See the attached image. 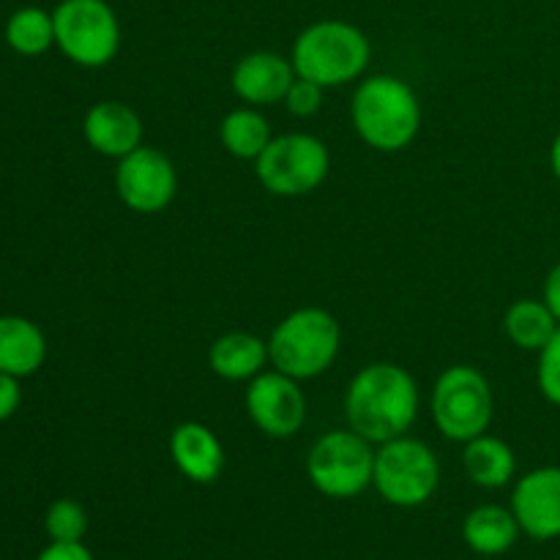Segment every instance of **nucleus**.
I'll return each instance as SVG.
<instances>
[{
	"label": "nucleus",
	"instance_id": "nucleus-24",
	"mask_svg": "<svg viewBox=\"0 0 560 560\" xmlns=\"http://www.w3.org/2000/svg\"><path fill=\"white\" fill-rule=\"evenodd\" d=\"M536 383L541 397L560 408V326L550 342L539 350V366H536Z\"/></svg>",
	"mask_w": 560,
	"mask_h": 560
},
{
	"label": "nucleus",
	"instance_id": "nucleus-7",
	"mask_svg": "<svg viewBox=\"0 0 560 560\" xmlns=\"http://www.w3.org/2000/svg\"><path fill=\"white\" fill-rule=\"evenodd\" d=\"M441 485V465L435 452L416 438H394L375 452L372 487L397 509L424 506Z\"/></svg>",
	"mask_w": 560,
	"mask_h": 560
},
{
	"label": "nucleus",
	"instance_id": "nucleus-14",
	"mask_svg": "<svg viewBox=\"0 0 560 560\" xmlns=\"http://www.w3.org/2000/svg\"><path fill=\"white\" fill-rule=\"evenodd\" d=\"M293 60L282 58L277 52H249L235 63L233 77H230V85H233L235 96L244 98L246 104H277L284 102L290 85L295 80Z\"/></svg>",
	"mask_w": 560,
	"mask_h": 560
},
{
	"label": "nucleus",
	"instance_id": "nucleus-4",
	"mask_svg": "<svg viewBox=\"0 0 560 560\" xmlns=\"http://www.w3.org/2000/svg\"><path fill=\"white\" fill-rule=\"evenodd\" d=\"M339 348H342V328L337 317L320 306H304L290 312L271 331L268 361L273 370L295 381H312L331 370Z\"/></svg>",
	"mask_w": 560,
	"mask_h": 560
},
{
	"label": "nucleus",
	"instance_id": "nucleus-21",
	"mask_svg": "<svg viewBox=\"0 0 560 560\" xmlns=\"http://www.w3.org/2000/svg\"><path fill=\"white\" fill-rule=\"evenodd\" d=\"M219 140H222L224 151L244 162H257L262 151L268 148L271 137V126H268L266 115L255 107H238L233 113L224 115L222 126H219Z\"/></svg>",
	"mask_w": 560,
	"mask_h": 560
},
{
	"label": "nucleus",
	"instance_id": "nucleus-27",
	"mask_svg": "<svg viewBox=\"0 0 560 560\" xmlns=\"http://www.w3.org/2000/svg\"><path fill=\"white\" fill-rule=\"evenodd\" d=\"M36 560H93L82 541H52Z\"/></svg>",
	"mask_w": 560,
	"mask_h": 560
},
{
	"label": "nucleus",
	"instance_id": "nucleus-10",
	"mask_svg": "<svg viewBox=\"0 0 560 560\" xmlns=\"http://www.w3.org/2000/svg\"><path fill=\"white\" fill-rule=\"evenodd\" d=\"M115 189L120 202L135 213H159L175 200L178 173L167 153L159 148L140 145L129 156L118 159Z\"/></svg>",
	"mask_w": 560,
	"mask_h": 560
},
{
	"label": "nucleus",
	"instance_id": "nucleus-6",
	"mask_svg": "<svg viewBox=\"0 0 560 560\" xmlns=\"http://www.w3.org/2000/svg\"><path fill=\"white\" fill-rule=\"evenodd\" d=\"M55 47L82 69H102L120 49V20L107 0H60Z\"/></svg>",
	"mask_w": 560,
	"mask_h": 560
},
{
	"label": "nucleus",
	"instance_id": "nucleus-15",
	"mask_svg": "<svg viewBox=\"0 0 560 560\" xmlns=\"http://www.w3.org/2000/svg\"><path fill=\"white\" fill-rule=\"evenodd\" d=\"M170 457L175 468L195 485H211L224 470L222 441L200 421H184L175 427L170 435Z\"/></svg>",
	"mask_w": 560,
	"mask_h": 560
},
{
	"label": "nucleus",
	"instance_id": "nucleus-8",
	"mask_svg": "<svg viewBox=\"0 0 560 560\" xmlns=\"http://www.w3.org/2000/svg\"><path fill=\"white\" fill-rule=\"evenodd\" d=\"M375 452L366 438L353 430H331L317 438L306 457V476L320 495L348 501L372 485Z\"/></svg>",
	"mask_w": 560,
	"mask_h": 560
},
{
	"label": "nucleus",
	"instance_id": "nucleus-1",
	"mask_svg": "<svg viewBox=\"0 0 560 560\" xmlns=\"http://www.w3.org/2000/svg\"><path fill=\"white\" fill-rule=\"evenodd\" d=\"M419 416V386L405 366L377 361L355 372L345 394V419L370 443L402 438Z\"/></svg>",
	"mask_w": 560,
	"mask_h": 560
},
{
	"label": "nucleus",
	"instance_id": "nucleus-17",
	"mask_svg": "<svg viewBox=\"0 0 560 560\" xmlns=\"http://www.w3.org/2000/svg\"><path fill=\"white\" fill-rule=\"evenodd\" d=\"M268 361V342L246 331H233L219 337L208 350V366L222 381H252L262 372Z\"/></svg>",
	"mask_w": 560,
	"mask_h": 560
},
{
	"label": "nucleus",
	"instance_id": "nucleus-5",
	"mask_svg": "<svg viewBox=\"0 0 560 560\" xmlns=\"http://www.w3.org/2000/svg\"><path fill=\"white\" fill-rule=\"evenodd\" d=\"M492 399L490 381L476 366L457 364L441 372L432 392V421L438 432L454 443H468L490 430Z\"/></svg>",
	"mask_w": 560,
	"mask_h": 560
},
{
	"label": "nucleus",
	"instance_id": "nucleus-13",
	"mask_svg": "<svg viewBox=\"0 0 560 560\" xmlns=\"http://www.w3.org/2000/svg\"><path fill=\"white\" fill-rule=\"evenodd\" d=\"M82 135L98 156L124 159L142 145V120L129 104L109 98L88 109Z\"/></svg>",
	"mask_w": 560,
	"mask_h": 560
},
{
	"label": "nucleus",
	"instance_id": "nucleus-11",
	"mask_svg": "<svg viewBox=\"0 0 560 560\" xmlns=\"http://www.w3.org/2000/svg\"><path fill=\"white\" fill-rule=\"evenodd\" d=\"M246 413L262 435L288 441L301 432L306 421V397L299 381L284 372H260L246 388Z\"/></svg>",
	"mask_w": 560,
	"mask_h": 560
},
{
	"label": "nucleus",
	"instance_id": "nucleus-20",
	"mask_svg": "<svg viewBox=\"0 0 560 560\" xmlns=\"http://www.w3.org/2000/svg\"><path fill=\"white\" fill-rule=\"evenodd\" d=\"M558 326L560 323L550 312V306L536 299L514 301L503 315V331H506L509 342L520 350H528V353H539L550 342L552 334L558 331Z\"/></svg>",
	"mask_w": 560,
	"mask_h": 560
},
{
	"label": "nucleus",
	"instance_id": "nucleus-3",
	"mask_svg": "<svg viewBox=\"0 0 560 560\" xmlns=\"http://www.w3.org/2000/svg\"><path fill=\"white\" fill-rule=\"evenodd\" d=\"M372 58V44L361 27L345 20H320L306 25L293 42V69L323 88L359 80Z\"/></svg>",
	"mask_w": 560,
	"mask_h": 560
},
{
	"label": "nucleus",
	"instance_id": "nucleus-22",
	"mask_svg": "<svg viewBox=\"0 0 560 560\" xmlns=\"http://www.w3.org/2000/svg\"><path fill=\"white\" fill-rule=\"evenodd\" d=\"M5 44L16 55L36 58L44 55L55 44V20L52 11H44L38 5H22L5 22Z\"/></svg>",
	"mask_w": 560,
	"mask_h": 560
},
{
	"label": "nucleus",
	"instance_id": "nucleus-2",
	"mask_svg": "<svg viewBox=\"0 0 560 560\" xmlns=\"http://www.w3.org/2000/svg\"><path fill=\"white\" fill-rule=\"evenodd\" d=\"M350 120L355 135L375 151H405L421 129L419 96L408 82L394 74L366 77L353 93Z\"/></svg>",
	"mask_w": 560,
	"mask_h": 560
},
{
	"label": "nucleus",
	"instance_id": "nucleus-16",
	"mask_svg": "<svg viewBox=\"0 0 560 560\" xmlns=\"http://www.w3.org/2000/svg\"><path fill=\"white\" fill-rule=\"evenodd\" d=\"M47 339L42 328L20 315H0V372L27 377L42 370Z\"/></svg>",
	"mask_w": 560,
	"mask_h": 560
},
{
	"label": "nucleus",
	"instance_id": "nucleus-9",
	"mask_svg": "<svg viewBox=\"0 0 560 560\" xmlns=\"http://www.w3.org/2000/svg\"><path fill=\"white\" fill-rule=\"evenodd\" d=\"M328 170L331 153L326 142L304 131L273 137L255 162L257 180L277 197L310 195L328 178Z\"/></svg>",
	"mask_w": 560,
	"mask_h": 560
},
{
	"label": "nucleus",
	"instance_id": "nucleus-23",
	"mask_svg": "<svg viewBox=\"0 0 560 560\" xmlns=\"http://www.w3.org/2000/svg\"><path fill=\"white\" fill-rule=\"evenodd\" d=\"M44 528H47V536L52 541H82L88 530V514L71 498H60L47 509Z\"/></svg>",
	"mask_w": 560,
	"mask_h": 560
},
{
	"label": "nucleus",
	"instance_id": "nucleus-19",
	"mask_svg": "<svg viewBox=\"0 0 560 560\" xmlns=\"http://www.w3.org/2000/svg\"><path fill=\"white\" fill-rule=\"evenodd\" d=\"M463 465L468 479L485 490H501L517 474V457L506 441L495 435H479L465 443Z\"/></svg>",
	"mask_w": 560,
	"mask_h": 560
},
{
	"label": "nucleus",
	"instance_id": "nucleus-12",
	"mask_svg": "<svg viewBox=\"0 0 560 560\" xmlns=\"http://www.w3.org/2000/svg\"><path fill=\"white\" fill-rule=\"evenodd\" d=\"M512 512L530 539H560V465L525 474L512 492Z\"/></svg>",
	"mask_w": 560,
	"mask_h": 560
},
{
	"label": "nucleus",
	"instance_id": "nucleus-29",
	"mask_svg": "<svg viewBox=\"0 0 560 560\" xmlns=\"http://www.w3.org/2000/svg\"><path fill=\"white\" fill-rule=\"evenodd\" d=\"M550 170L552 175L560 180V131L556 135V140H552L550 145Z\"/></svg>",
	"mask_w": 560,
	"mask_h": 560
},
{
	"label": "nucleus",
	"instance_id": "nucleus-18",
	"mask_svg": "<svg viewBox=\"0 0 560 560\" xmlns=\"http://www.w3.org/2000/svg\"><path fill=\"white\" fill-rule=\"evenodd\" d=\"M520 534H523V528H520L512 509L495 506V503L474 509L463 523L465 545L485 558H495L512 550Z\"/></svg>",
	"mask_w": 560,
	"mask_h": 560
},
{
	"label": "nucleus",
	"instance_id": "nucleus-26",
	"mask_svg": "<svg viewBox=\"0 0 560 560\" xmlns=\"http://www.w3.org/2000/svg\"><path fill=\"white\" fill-rule=\"evenodd\" d=\"M22 402V392H20V377L5 375L0 372V421L11 419L16 413Z\"/></svg>",
	"mask_w": 560,
	"mask_h": 560
},
{
	"label": "nucleus",
	"instance_id": "nucleus-25",
	"mask_svg": "<svg viewBox=\"0 0 560 560\" xmlns=\"http://www.w3.org/2000/svg\"><path fill=\"white\" fill-rule=\"evenodd\" d=\"M323 91H326V88L317 85V82L295 77L288 96H284V107H288L290 115H295V118H312V115L323 107Z\"/></svg>",
	"mask_w": 560,
	"mask_h": 560
},
{
	"label": "nucleus",
	"instance_id": "nucleus-28",
	"mask_svg": "<svg viewBox=\"0 0 560 560\" xmlns=\"http://www.w3.org/2000/svg\"><path fill=\"white\" fill-rule=\"evenodd\" d=\"M541 301L550 306V312L558 317V323H560V260L550 268V273H547L545 290H541Z\"/></svg>",
	"mask_w": 560,
	"mask_h": 560
}]
</instances>
